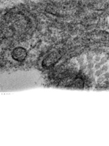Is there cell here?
<instances>
[{
    "instance_id": "1",
    "label": "cell",
    "mask_w": 109,
    "mask_h": 146,
    "mask_svg": "<svg viewBox=\"0 0 109 146\" xmlns=\"http://www.w3.org/2000/svg\"><path fill=\"white\" fill-rule=\"evenodd\" d=\"M26 56V52L22 48H18L15 49L12 53L13 58L18 61H22L25 59Z\"/></svg>"
}]
</instances>
